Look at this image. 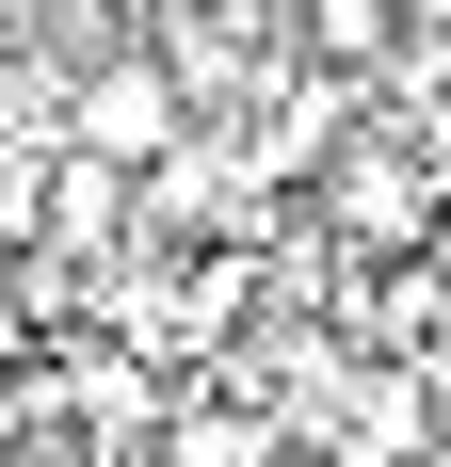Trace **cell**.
Returning a JSON list of instances; mask_svg holds the SVG:
<instances>
[{
  "instance_id": "6da1fadb",
  "label": "cell",
  "mask_w": 451,
  "mask_h": 467,
  "mask_svg": "<svg viewBox=\"0 0 451 467\" xmlns=\"http://www.w3.org/2000/svg\"><path fill=\"white\" fill-rule=\"evenodd\" d=\"M178 130H194V97L162 81V48H97L81 81H65V161H113V178H145Z\"/></svg>"
},
{
  "instance_id": "7a4b0ae2",
  "label": "cell",
  "mask_w": 451,
  "mask_h": 467,
  "mask_svg": "<svg viewBox=\"0 0 451 467\" xmlns=\"http://www.w3.org/2000/svg\"><path fill=\"white\" fill-rule=\"evenodd\" d=\"M322 226H339V242H371V258H404V242H435V145H404V130H355V145H339V161H322Z\"/></svg>"
},
{
  "instance_id": "3957f363",
  "label": "cell",
  "mask_w": 451,
  "mask_h": 467,
  "mask_svg": "<svg viewBox=\"0 0 451 467\" xmlns=\"http://www.w3.org/2000/svg\"><path fill=\"white\" fill-rule=\"evenodd\" d=\"M162 467H290V420L258 387L194 371V387H162Z\"/></svg>"
},
{
  "instance_id": "277c9868",
  "label": "cell",
  "mask_w": 451,
  "mask_h": 467,
  "mask_svg": "<svg viewBox=\"0 0 451 467\" xmlns=\"http://www.w3.org/2000/svg\"><path fill=\"white\" fill-rule=\"evenodd\" d=\"M387 33H404V0H307L290 65H339V81H371V65H387Z\"/></svg>"
},
{
  "instance_id": "5b68a950",
  "label": "cell",
  "mask_w": 451,
  "mask_h": 467,
  "mask_svg": "<svg viewBox=\"0 0 451 467\" xmlns=\"http://www.w3.org/2000/svg\"><path fill=\"white\" fill-rule=\"evenodd\" d=\"M33 371V306H16V275H0V387Z\"/></svg>"
}]
</instances>
